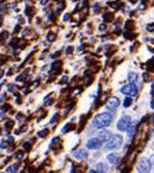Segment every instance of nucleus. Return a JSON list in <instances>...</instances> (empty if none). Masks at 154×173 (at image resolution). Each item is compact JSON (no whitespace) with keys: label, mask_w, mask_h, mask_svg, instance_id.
<instances>
[{"label":"nucleus","mask_w":154,"mask_h":173,"mask_svg":"<svg viewBox=\"0 0 154 173\" xmlns=\"http://www.w3.org/2000/svg\"><path fill=\"white\" fill-rule=\"evenodd\" d=\"M62 82H61V83H65V82H67V77H63V78H62Z\"/></svg>","instance_id":"nucleus-25"},{"label":"nucleus","mask_w":154,"mask_h":173,"mask_svg":"<svg viewBox=\"0 0 154 173\" xmlns=\"http://www.w3.org/2000/svg\"><path fill=\"white\" fill-rule=\"evenodd\" d=\"M131 3H136V1H137V0H130Z\"/></svg>","instance_id":"nucleus-31"},{"label":"nucleus","mask_w":154,"mask_h":173,"mask_svg":"<svg viewBox=\"0 0 154 173\" xmlns=\"http://www.w3.org/2000/svg\"><path fill=\"white\" fill-rule=\"evenodd\" d=\"M112 120H113L112 113H108V112L100 113V115H97L93 118L92 124L96 128H106V127H108L112 123Z\"/></svg>","instance_id":"nucleus-1"},{"label":"nucleus","mask_w":154,"mask_h":173,"mask_svg":"<svg viewBox=\"0 0 154 173\" xmlns=\"http://www.w3.org/2000/svg\"><path fill=\"white\" fill-rule=\"evenodd\" d=\"M40 3H41L42 5H45V4L47 3V0H40Z\"/></svg>","instance_id":"nucleus-29"},{"label":"nucleus","mask_w":154,"mask_h":173,"mask_svg":"<svg viewBox=\"0 0 154 173\" xmlns=\"http://www.w3.org/2000/svg\"><path fill=\"white\" fill-rule=\"evenodd\" d=\"M102 145H103V140L101 138H93V139H90V140L87 141L86 146H87L89 149L93 150V149H100Z\"/></svg>","instance_id":"nucleus-6"},{"label":"nucleus","mask_w":154,"mask_h":173,"mask_svg":"<svg viewBox=\"0 0 154 173\" xmlns=\"http://www.w3.org/2000/svg\"><path fill=\"white\" fill-rule=\"evenodd\" d=\"M106 171H107V166L104 163L101 162V163L97 165V172H106Z\"/></svg>","instance_id":"nucleus-12"},{"label":"nucleus","mask_w":154,"mask_h":173,"mask_svg":"<svg viewBox=\"0 0 154 173\" xmlns=\"http://www.w3.org/2000/svg\"><path fill=\"white\" fill-rule=\"evenodd\" d=\"M150 163H152V166H153V168H154V155L150 157Z\"/></svg>","instance_id":"nucleus-22"},{"label":"nucleus","mask_w":154,"mask_h":173,"mask_svg":"<svg viewBox=\"0 0 154 173\" xmlns=\"http://www.w3.org/2000/svg\"><path fill=\"white\" fill-rule=\"evenodd\" d=\"M69 17H70V15H65V16H64V19H63V20H64V21H67V20L69 19Z\"/></svg>","instance_id":"nucleus-26"},{"label":"nucleus","mask_w":154,"mask_h":173,"mask_svg":"<svg viewBox=\"0 0 154 173\" xmlns=\"http://www.w3.org/2000/svg\"><path fill=\"white\" fill-rule=\"evenodd\" d=\"M26 129H27V126H23L22 128H21V131L22 132H26Z\"/></svg>","instance_id":"nucleus-28"},{"label":"nucleus","mask_w":154,"mask_h":173,"mask_svg":"<svg viewBox=\"0 0 154 173\" xmlns=\"http://www.w3.org/2000/svg\"><path fill=\"white\" fill-rule=\"evenodd\" d=\"M119 106V99L118 98H111L107 103V107L109 110H115Z\"/></svg>","instance_id":"nucleus-7"},{"label":"nucleus","mask_w":154,"mask_h":173,"mask_svg":"<svg viewBox=\"0 0 154 173\" xmlns=\"http://www.w3.org/2000/svg\"><path fill=\"white\" fill-rule=\"evenodd\" d=\"M12 126H14V122H12V121H9L7 123H6V129H10V128H11Z\"/></svg>","instance_id":"nucleus-18"},{"label":"nucleus","mask_w":154,"mask_h":173,"mask_svg":"<svg viewBox=\"0 0 154 173\" xmlns=\"http://www.w3.org/2000/svg\"><path fill=\"white\" fill-rule=\"evenodd\" d=\"M3 76H4V71H1V70H0V78H1Z\"/></svg>","instance_id":"nucleus-30"},{"label":"nucleus","mask_w":154,"mask_h":173,"mask_svg":"<svg viewBox=\"0 0 154 173\" xmlns=\"http://www.w3.org/2000/svg\"><path fill=\"white\" fill-rule=\"evenodd\" d=\"M55 38H56V35H55L53 33H50V34L47 35V40H50V42H52V40H55Z\"/></svg>","instance_id":"nucleus-17"},{"label":"nucleus","mask_w":154,"mask_h":173,"mask_svg":"<svg viewBox=\"0 0 154 173\" xmlns=\"http://www.w3.org/2000/svg\"><path fill=\"white\" fill-rule=\"evenodd\" d=\"M107 159H108V161H109V163H112V165L118 163V160H119L117 154H109L107 156Z\"/></svg>","instance_id":"nucleus-10"},{"label":"nucleus","mask_w":154,"mask_h":173,"mask_svg":"<svg viewBox=\"0 0 154 173\" xmlns=\"http://www.w3.org/2000/svg\"><path fill=\"white\" fill-rule=\"evenodd\" d=\"M147 29H148L149 32H153V31H154V24H148V26H147Z\"/></svg>","instance_id":"nucleus-19"},{"label":"nucleus","mask_w":154,"mask_h":173,"mask_svg":"<svg viewBox=\"0 0 154 173\" xmlns=\"http://www.w3.org/2000/svg\"><path fill=\"white\" fill-rule=\"evenodd\" d=\"M103 19H104V21H112V20H113V14H106L104 16H103Z\"/></svg>","instance_id":"nucleus-15"},{"label":"nucleus","mask_w":154,"mask_h":173,"mask_svg":"<svg viewBox=\"0 0 154 173\" xmlns=\"http://www.w3.org/2000/svg\"><path fill=\"white\" fill-rule=\"evenodd\" d=\"M22 157H23V152H22V151H19L18 154H17V159H18V160H21Z\"/></svg>","instance_id":"nucleus-20"},{"label":"nucleus","mask_w":154,"mask_h":173,"mask_svg":"<svg viewBox=\"0 0 154 173\" xmlns=\"http://www.w3.org/2000/svg\"><path fill=\"white\" fill-rule=\"evenodd\" d=\"M100 29H101V31H103V29H106V26H104V24H102V26H100Z\"/></svg>","instance_id":"nucleus-27"},{"label":"nucleus","mask_w":154,"mask_h":173,"mask_svg":"<svg viewBox=\"0 0 154 173\" xmlns=\"http://www.w3.org/2000/svg\"><path fill=\"white\" fill-rule=\"evenodd\" d=\"M24 149H30V144H24Z\"/></svg>","instance_id":"nucleus-23"},{"label":"nucleus","mask_w":154,"mask_h":173,"mask_svg":"<svg viewBox=\"0 0 154 173\" xmlns=\"http://www.w3.org/2000/svg\"><path fill=\"white\" fill-rule=\"evenodd\" d=\"M131 104H132V100H131V98H126L125 100H124V107H129Z\"/></svg>","instance_id":"nucleus-13"},{"label":"nucleus","mask_w":154,"mask_h":173,"mask_svg":"<svg viewBox=\"0 0 154 173\" xmlns=\"http://www.w3.org/2000/svg\"><path fill=\"white\" fill-rule=\"evenodd\" d=\"M74 156L76 159H80V160L86 159V157H87V151L84 149H80V150H78V151H74Z\"/></svg>","instance_id":"nucleus-8"},{"label":"nucleus","mask_w":154,"mask_h":173,"mask_svg":"<svg viewBox=\"0 0 154 173\" xmlns=\"http://www.w3.org/2000/svg\"><path fill=\"white\" fill-rule=\"evenodd\" d=\"M111 136H112V133L109 131H101L98 133V138H101L103 141H107Z\"/></svg>","instance_id":"nucleus-9"},{"label":"nucleus","mask_w":154,"mask_h":173,"mask_svg":"<svg viewBox=\"0 0 154 173\" xmlns=\"http://www.w3.org/2000/svg\"><path fill=\"white\" fill-rule=\"evenodd\" d=\"M127 78H129V82L134 83V82L137 79V75H136L135 72H129V76H127Z\"/></svg>","instance_id":"nucleus-11"},{"label":"nucleus","mask_w":154,"mask_h":173,"mask_svg":"<svg viewBox=\"0 0 154 173\" xmlns=\"http://www.w3.org/2000/svg\"><path fill=\"white\" fill-rule=\"evenodd\" d=\"M73 51V48L69 47V48H67V54H70V52Z\"/></svg>","instance_id":"nucleus-21"},{"label":"nucleus","mask_w":154,"mask_h":173,"mask_svg":"<svg viewBox=\"0 0 154 173\" xmlns=\"http://www.w3.org/2000/svg\"><path fill=\"white\" fill-rule=\"evenodd\" d=\"M123 143V138L122 135H112L106 143V149H117L119 148Z\"/></svg>","instance_id":"nucleus-2"},{"label":"nucleus","mask_w":154,"mask_h":173,"mask_svg":"<svg viewBox=\"0 0 154 173\" xmlns=\"http://www.w3.org/2000/svg\"><path fill=\"white\" fill-rule=\"evenodd\" d=\"M47 134H49V131H47V129H42L41 132H39V136H41V138H45Z\"/></svg>","instance_id":"nucleus-14"},{"label":"nucleus","mask_w":154,"mask_h":173,"mask_svg":"<svg viewBox=\"0 0 154 173\" xmlns=\"http://www.w3.org/2000/svg\"><path fill=\"white\" fill-rule=\"evenodd\" d=\"M130 126H131V118L129 116L122 117V118L119 120V122H118V124H117L118 129L122 131V132L127 131V129L130 128Z\"/></svg>","instance_id":"nucleus-3"},{"label":"nucleus","mask_w":154,"mask_h":173,"mask_svg":"<svg viewBox=\"0 0 154 173\" xmlns=\"http://www.w3.org/2000/svg\"><path fill=\"white\" fill-rule=\"evenodd\" d=\"M150 167H152L150 161H148V160H146V159L141 160L140 162L137 163V171L138 172H149Z\"/></svg>","instance_id":"nucleus-4"},{"label":"nucleus","mask_w":154,"mask_h":173,"mask_svg":"<svg viewBox=\"0 0 154 173\" xmlns=\"http://www.w3.org/2000/svg\"><path fill=\"white\" fill-rule=\"evenodd\" d=\"M150 106H152V107L154 108V103H152V105H150Z\"/></svg>","instance_id":"nucleus-32"},{"label":"nucleus","mask_w":154,"mask_h":173,"mask_svg":"<svg viewBox=\"0 0 154 173\" xmlns=\"http://www.w3.org/2000/svg\"><path fill=\"white\" fill-rule=\"evenodd\" d=\"M72 128H73V126H72L70 123H68V124H67L64 128H63V133H67V132H69L68 129H72Z\"/></svg>","instance_id":"nucleus-16"},{"label":"nucleus","mask_w":154,"mask_h":173,"mask_svg":"<svg viewBox=\"0 0 154 173\" xmlns=\"http://www.w3.org/2000/svg\"><path fill=\"white\" fill-rule=\"evenodd\" d=\"M6 146H7V143H1V148H6Z\"/></svg>","instance_id":"nucleus-24"},{"label":"nucleus","mask_w":154,"mask_h":173,"mask_svg":"<svg viewBox=\"0 0 154 173\" xmlns=\"http://www.w3.org/2000/svg\"><path fill=\"white\" fill-rule=\"evenodd\" d=\"M122 93L126 94V95H130V96H135L137 94V87H136L134 83H130V84L125 85L122 88Z\"/></svg>","instance_id":"nucleus-5"}]
</instances>
